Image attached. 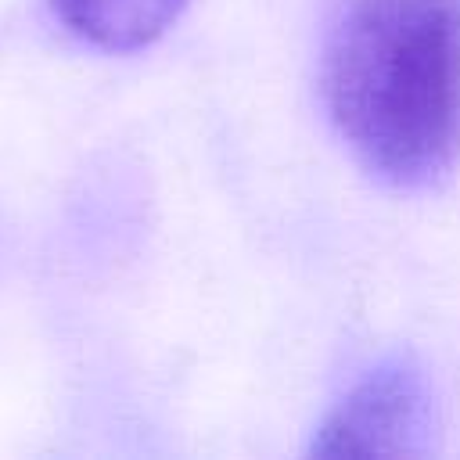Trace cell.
<instances>
[{
    "label": "cell",
    "mask_w": 460,
    "mask_h": 460,
    "mask_svg": "<svg viewBox=\"0 0 460 460\" xmlns=\"http://www.w3.org/2000/svg\"><path fill=\"white\" fill-rule=\"evenodd\" d=\"M323 104L377 180H446L460 162V0H345L323 47Z\"/></svg>",
    "instance_id": "1"
},
{
    "label": "cell",
    "mask_w": 460,
    "mask_h": 460,
    "mask_svg": "<svg viewBox=\"0 0 460 460\" xmlns=\"http://www.w3.org/2000/svg\"><path fill=\"white\" fill-rule=\"evenodd\" d=\"M428 428V392L420 370L388 359L356 381L316 424L313 456H402L420 449Z\"/></svg>",
    "instance_id": "2"
},
{
    "label": "cell",
    "mask_w": 460,
    "mask_h": 460,
    "mask_svg": "<svg viewBox=\"0 0 460 460\" xmlns=\"http://www.w3.org/2000/svg\"><path fill=\"white\" fill-rule=\"evenodd\" d=\"M187 0H50L58 22L104 54H133L162 40Z\"/></svg>",
    "instance_id": "3"
}]
</instances>
